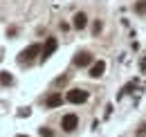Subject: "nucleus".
Here are the masks:
<instances>
[{
    "label": "nucleus",
    "mask_w": 146,
    "mask_h": 137,
    "mask_svg": "<svg viewBox=\"0 0 146 137\" xmlns=\"http://www.w3.org/2000/svg\"><path fill=\"white\" fill-rule=\"evenodd\" d=\"M135 11H137V14H144V11H146V0H139V2H137Z\"/></svg>",
    "instance_id": "obj_10"
},
{
    "label": "nucleus",
    "mask_w": 146,
    "mask_h": 137,
    "mask_svg": "<svg viewBox=\"0 0 146 137\" xmlns=\"http://www.w3.org/2000/svg\"><path fill=\"white\" fill-rule=\"evenodd\" d=\"M72 25L76 27V29H83V27L88 25V16H86L83 11H79V14H74V18H72Z\"/></svg>",
    "instance_id": "obj_7"
},
{
    "label": "nucleus",
    "mask_w": 146,
    "mask_h": 137,
    "mask_svg": "<svg viewBox=\"0 0 146 137\" xmlns=\"http://www.w3.org/2000/svg\"><path fill=\"white\" fill-rule=\"evenodd\" d=\"M99 32H101V23L97 20V23H94V34H99Z\"/></svg>",
    "instance_id": "obj_12"
},
{
    "label": "nucleus",
    "mask_w": 146,
    "mask_h": 137,
    "mask_svg": "<svg viewBox=\"0 0 146 137\" xmlns=\"http://www.w3.org/2000/svg\"><path fill=\"white\" fill-rule=\"evenodd\" d=\"M104 72H106V63H104V61L92 63V68H90V76H92V79H99Z\"/></svg>",
    "instance_id": "obj_6"
},
{
    "label": "nucleus",
    "mask_w": 146,
    "mask_h": 137,
    "mask_svg": "<svg viewBox=\"0 0 146 137\" xmlns=\"http://www.w3.org/2000/svg\"><path fill=\"white\" fill-rule=\"evenodd\" d=\"M11 74L9 72H0V86H11Z\"/></svg>",
    "instance_id": "obj_9"
},
{
    "label": "nucleus",
    "mask_w": 146,
    "mask_h": 137,
    "mask_svg": "<svg viewBox=\"0 0 146 137\" xmlns=\"http://www.w3.org/2000/svg\"><path fill=\"white\" fill-rule=\"evenodd\" d=\"M54 52H56V38H47V43H45V47H43V54H40V59L45 61V59H50Z\"/></svg>",
    "instance_id": "obj_5"
},
{
    "label": "nucleus",
    "mask_w": 146,
    "mask_h": 137,
    "mask_svg": "<svg viewBox=\"0 0 146 137\" xmlns=\"http://www.w3.org/2000/svg\"><path fill=\"white\" fill-rule=\"evenodd\" d=\"M18 137H27V135H18Z\"/></svg>",
    "instance_id": "obj_13"
},
{
    "label": "nucleus",
    "mask_w": 146,
    "mask_h": 137,
    "mask_svg": "<svg viewBox=\"0 0 146 137\" xmlns=\"http://www.w3.org/2000/svg\"><path fill=\"white\" fill-rule=\"evenodd\" d=\"M76 126H79V117H76V115H72V112H70V115H63V119H61V128H63L65 133H72Z\"/></svg>",
    "instance_id": "obj_2"
},
{
    "label": "nucleus",
    "mask_w": 146,
    "mask_h": 137,
    "mask_svg": "<svg viewBox=\"0 0 146 137\" xmlns=\"http://www.w3.org/2000/svg\"><path fill=\"white\" fill-rule=\"evenodd\" d=\"M70 103H83L88 101V92L81 90V88H74V90H68V97H65Z\"/></svg>",
    "instance_id": "obj_1"
},
{
    "label": "nucleus",
    "mask_w": 146,
    "mask_h": 137,
    "mask_svg": "<svg viewBox=\"0 0 146 137\" xmlns=\"http://www.w3.org/2000/svg\"><path fill=\"white\" fill-rule=\"evenodd\" d=\"M38 133H40V135H43V137H52V135H54V133H52L50 128H40Z\"/></svg>",
    "instance_id": "obj_11"
},
{
    "label": "nucleus",
    "mask_w": 146,
    "mask_h": 137,
    "mask_svg": "<svg viewBox=\"0 0 146 137\" xmlns=\"http://www.w3.org/2000/svg\"><path fill=\"white\" fill-rule=\"evenodd\" d=\"M38 52H43V50H40V45H36V43H34V45H29V47H25L23 54H20V63H25V61H34Z\"/></svg>",
    "instance_id": "obj_3"
},
{
    "label": "nucleus",
    "mask_w": 146,
    "mask_h": 137,
    "mask_svg": "<svg viewBox=\"0 0 146 137\" xmlns=\"http://www.w3.org/2000/svg\"><path fill=\"white\" fill-rule=\"evenodd\" d=\"M92 63V54H88V52H79L76 56H74V65L76 68H86V65H90Z\"/></svg>",
    "instance_id": "obj_4"
},
{
    "label": "nucleus",
    "mask_w": 146,
    "mask_h": 137,
    "mask_svg": "<svg viewBox=\"0 0 146 137\" xmlns=\"http://www.w3.org/2000/svg\"><path fill=\"white\" fill-rule=\"evenodd\" d=\"M61 103H63V97H61V94H50V97H47V101H45V106H47V108H58V106H61Z\"/></svg>",
    "instance_id": "obj_8"
}]
</instances>
